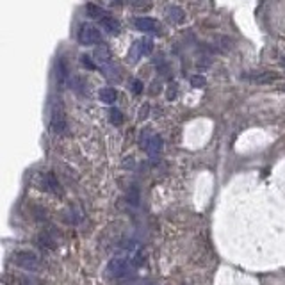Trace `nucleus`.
I'll return each instance as SVG.
<instances>
[{"label":"nucleus","mask_w":285,"mask_h":285,"mask_svg":"<svg viewBox=\"0 0 285 285\" xmlns=\"http://www.w3.org/2000/svg\"><path fill=\"white\" fill-rule=\"evenodd\" d=\"M284 68H285V61H284Z\"/></svg>","instance_id":"nucleus-23"},{"label":"nucleus","mask_w":285,"mask_h":285,"mask_svg":"<svg viewBox=\"0 0 285 285\" xmlns=\"http://www.w3.org/2000/svg\"><path fill=\"white\" fill-rule=\"evenodd\" d=\"M250 80H255V82H271L274 80V75L273 73H268V71H258V73H250L246 75Z\"/></svg>","instance_id":"nucleus-16"},{"label":"nucleus","mask_w":285,"mask_h":285,"mask_svg":"<svg viewBox=\"0 0 285 285\" xmlns=\"http://www.w3.org/2000/svg\"><path fill=\"white\" fill-rule=\"evenodd\" d=\"M128 2L137 9H148L152 6V0H128Z\"/></svg>","instance_id":"nucleus-19"},{"label":"nucleus","mask_w":285,"mask_h":285,"mask_svg":"<svg viewBox=\"0 0 285 285\" xmlns=\"http://www.w3.org/2000/svg\"><path fill=\"white\" fill-rule=\"evenodd\" d=\"M191 84L194 88H203V86L207 84V80H205V77H202V75H194V77H191Z\"/></svg>","instance_id":"nucleus-20"},{"label":"nucleus","mask_w":285,"mask_h":285,"mask_svg":"<svg viewBox=\"0 0 285 285\" xmlns=\"http://www.w3.org/2000/svg\"><path fill=\"white\" fill-rule=\"evenodd\" d=\"M95 59L98 61L100 70H102V73H104L109 80H118V79H120V75H118V68H116L114 63L111 61L109 50L105 48V47H102V48H98L96 52H95Z\"/></svg>","instance_id":"nucleus-2"},{"label":"nucleus","mask_w":285,"mask_h":285,"mask_svg":"<svg viewBox=\"0 0 285 285\" xmlns=\"http://www.w3.org/2000/svg\"><path fill=\"white\" fill-rule=\"evenodd\" d=\"M79 43L80 45H96L102 43V34L95 25L91 23H84L80 31H79Z\"/></svg>","instance_id":"nucleus-5"},{"label":"nucleus","mask_w":285,"mask_h":285,"mask_svg":"<svg viewBox=\"0 0 285 285\" xmlns=\"http://www.w3.org/2000/svg\"><path fill=\"white\" fill-rule=\"evenodd\" d=\"M111 123H112V125H121V123H123V114H121L120 109L111 111Z\"/></svg>","instance_id":"nucleus-18"},{"label":"nucleus","mask_w":285,"mask_h":285,"mask_svg":"<svg viewBox=\"0 0 285 285\" xmlns=\"http://www.w3.org/2000/svg\"><path fill=\"white\" fill-rule=\"evenodd\" d=\"M15 264L29 273L39 269V258L32 252H16L15 253Z\"/></svg>","instance_id":"nucleus-4"},{"label":"nucleus","mask_w":285,"mask_h":285,"mask_svg":"<svg viewBox=\"0 0 285 285\" xmlns=\"http://www.w3.org/2000/svg\"><path fill=\"white\" fill-rule=\"evenodd\" d=\"M2 282H4L6 285H39L38 280H34L32 276H29V274H11V273H7V274H4Z\"/></svg>","instance_id":"nucleus-9"},{"label":"nucleus","mask_w":285,"mask_h":285,"mask_svg":"<svg viewBox=\"0 0 285 285\" xmlns=\"http://www.w3.org/2000/svg\"><path fill=\"white\" fill-rule=\"evenodd\" d=\"M166 18L170 23H182L186 18V13L182 11L180 7H168L166 9Z\"/></svg>","instance_id":"nucleus-14"},{"label":"nucleus","mask_w":285,"mask_h":285,"mask_svg":"<svg viewBox=\"0 0 285 285\" xmlns=\"http://www.w3.org/2000/svg\"><path fill=\"white\" fill-rule=\"evenodd\" d=\"M39 248H45V250H55L57 248V242L52 236H50L48 232H43V234H39L38 239H36Z\"/></svg>","instance_id":"nucleus-13"},{"label":"nucleus","mask_w":285,"mask_h":285,"mask_svg":"<svg viewBox=\"0 0 285 285\" xmlns=\"http://www.w3.org/2000/svg\"><path fill=\"white\" fill-rule=\"evenodd\" d=\"M141 144L144 146V150L148 152L150 157H157L162 150V137L160 136H148V130L144 134V137H141Z\"/></svg>","instance_id":"nucleus-6"},{"label":"nucleus","mask_w":285,"mask_h":285,"mask_svg":"<svg viewBox=\"0 0 285 285\" xmlns=\"http://www.w3.org/2000/svg\"><path fill=\"white\" fill-rule=\"evenodd\" d=\"M43 187L48 192H54V194H61V184L57 180V176L54 173H47L43 176Z\"/></svg>","instance_id":"nucleus-11"},{"label":"nucleus","mask_w":285,"mask_h":285,"mask_svg":"<svg viewBox=\"0 0 285 285\" xmlns=\"http://www.w3.org/2000/svg\"><path fill=\"white\" fill-rule=\"evenodd\" d=\"M50 128L57 136H66L68 134V120L61 100H55L52 104V112H50Z\"/></svg>","instance_id":"nucleus-1"},{"label":"nucleus","mask_w":285,"mask_h":285,"mask_svg":"<svg viewBox=\"0 0 285 285\" xmlns=\"http://www.w3.org/2000/svg\"><path fill=\"white\" fill-rule=\"evenodd\" d=\"M132 91H134L136 95L141 93V91H142V82H141V80H137V79H136V80H132Z\"/></svg>","instance_id":"nucleus-21"},{"label":"nucleus","mask_w":285,"mask_h":285,"mask_svg":"<svg viewBox=\"0 0 285 285\" xmlns=\"http://www.w3.org/2000/svg\"><path fill=\"white\" fill-rule=\"evenodd\" d=\"M55 79H57V84H59L61 88L66 86L68 79H70V75H68V68H66V63L63 59H57V63H55Z\"/></svg>","instance_id":"nucleus-10"},{"label":"nucleus","mask_w":285,"mask_h":285,"mask_svg":"<svg viewBox=\"0 0 285 285\" xmlns=\"http://www.w3.org/2000/svg\"><path fill=\"white\" fill-rule=\"evenodd\" d=\"M86 11H88V15L91 18H98V20H102V18L105 16L104 9H102L100 6H95V4H88V6H86Z\"/></svg>","instance_id":"nucleus-17"},{"label":"nucleus","mask_w":285,"mask_h":285,"mask_svg":"<svg viewBox=\"0 0 285 285\" xmlns=\"http://www.w3.org/2000/svg\"><path fill=\"white\" fill-rule=\"evenodd\" d=\"M98 98L104 102V104H114L116 98H118V93H116V89L114 88H104V89H100V93H98Z\"/></svg>","instance_id":"nucleus-15"},{"label":"nucleus","mask_w":285,"mask_h":285,"mask_svg":"<svg viewBox=\"0 0 285 285\" xmlns=\"http://www.w3.org/2000/svg\"><path fill=\"white\" fill-rule=\"evenodd\" d=\"M130 271V266L125 258H112L107 266V273L111 276H116V278H121V276H127V273Z\"/></svg>","instance_id":"nucleus-7"},{"label":"nucleus","mask_w":285,"mask_h":285,"mask_svg":"<svg viewBox=\"0 0 285 285\" xmlns=\"http://www.w3.org/2000/svg\"><path fill=\"white\" fill-rule=\"evenodd\" d=\"M134 27L141 32H160V23L154 18L139 16L134 20Z\"/></svg>","instance_id":"nucleus-8"},{"label":"nucleus","mask_w":285,"mask_h":285,"mask_svg":"<svg viewBox=\"0 0 285 285\" xmlns=\"http://www.w3.org/2000/svg\"><path fill=\"white\" fill-rule=\"evenodd\" d=\"M82 64L88 66L89 70H95V68H96V64H95L93 61H91V57H89V55H82Z\"/></svg>","instance_id":"nucleus-22"},{"label":"nucleus","mask_w":285,"mask_h":285,"mask_svg":"<svg viewBox=\"0 0 285 285\" xmlns=\"http://www.w3.org/2000/svg\"><path fill=\"white\" fill-rule=\"evenodd\" d=\"M100 25H102V29H104V31H107L109 34H118V32H120V22H118V20H114L112 16H107V15H105V16L100 20Z\"/></svg>","instance_id":"nucleus-12"},{"label":"nucleus","mask_w":285,"mask_h":285,"mask_svg":"<svg viewBox=\"0 0 285 285\" xmlns=\"http://www.w3.org/2000/svg\"><path fill=\"white\" fill-rule=\"evenodd\" d=\"M152 50H154V41L152 39H137L136 43L130 47V50H128V63H137L141 57L152 54Z\"/></svg>","instance_id":"nucleus-3"}]
</instances>
